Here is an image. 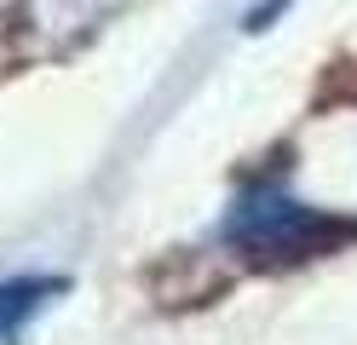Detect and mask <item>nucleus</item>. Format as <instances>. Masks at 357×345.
<instances>
[{"label":"nucleus","mask_w":357,"mask_h":345,"mask_svg":"<svg viewBox=\"0 0 357 345\" xmlns=\"http://www.w3.org/2000/svg\"><path fill=\"white\" fill-rule=\"evenodd\" d=\"M351 236H357V219H340L328 207L294 196L288 173H277V167L242 173V184L231 190L225 213H219V242L259 270L323 259V253H334Z\"/></svg>","instance_id":"f257e3e1"},{"label":"nucleus","mask_w":357,"mask_h":345,"mask_svg":"<svg viewBox=\"0 0 357 345\" xmlns=\"http://www.w3.org/2000/svg\"><path fill=\"white\" fill-rule=\"evenodd\" d=\"M63 293V276H6L0 282V345H17L24 328Z\"/></svg>","instance_id":"f03ea898"},{"label":"nucleus","mask_w":357,"mask_h":345,"mask_svg":"<svg viewBox=\"0 0 357 345\" xmlns=\"http://www.w3.org/2000/svg\"><path fill=\"white\" fill-rule=\"evenodd\" d=\"M116 6H121V0H35V6H29V23H35L47 40L63 29V23H75V29L86 35L93 23H104Z\"/></svg>","instance_id":"7ed1b4c3"}]
</instances>
